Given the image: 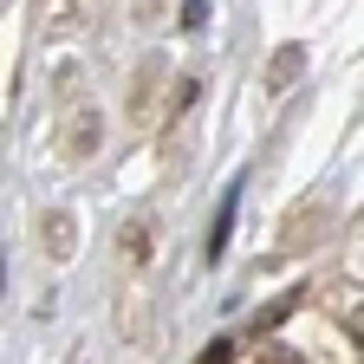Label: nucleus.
<instances>
[{
  "label": "nucleus",
  "instance_id": "nucleus-1",
  "mask_svg": "<svg viewBox=\"0 0 364 364\" xmlns=\"http://www.w3.org/2000/svg\"><path fill=\"white\" fill-rule=\"evenodd\" d=\"M241 364H312V358H306L293 338H260V345H254ZM326 364H332V358H326Z\"/></svg>",
  "mask_w": 364,
  "mask_h": 364
},
{
  "label": "nucleus",
  "instance_id": "nucleus-4",
  "mask_svg": "<svg viewBox=\"0 0 364 364\" xmlns=\"http://www.w3.org/2000/svg\"><path fill=\"white\" fill-rule=\"evenodd\" d=\"M196 364H235V345H228V338H221V345H208V351H202Z\"/></svg>",
  "mask_w": 364,
  "mask_h": 364
},
{
  "label": "nucleus",
  "instance_id": "nucleus-3",
  "mask_svg": "<svg viewBox=\"0 0 364 364\" xmlns=\"http://www.w3.org/2000/svg\"><path fill=\"white\" fill-rule=\"evenodd\" d=\"M46 254H72V221H59V215H46Z\"/></svg>",
  "mask_w": 364,
  "mask_h": 364
},
{
  "label": "nucleus",
  "instance_id": "nucleus-2",
  "mask_svg": "<svg viewBox=\"0 0 364 364\" xmlns=\"http://www.w3.org/2000/svg\"><path fill=\"white\" fill-rule=\"evenodd\" d=\"M124 260H130V267L150 260V221H130V228H124Z\"/></svg>",
  "mask_w": 364,
  "mask_h": 364
}]
</instances>
